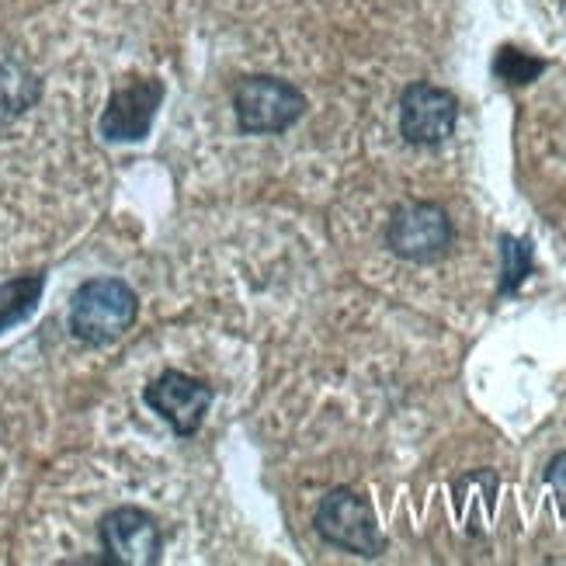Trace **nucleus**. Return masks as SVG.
<instances>
[{"mask_svg":"<svg viewBox=\"0 0 566 566\" xmlns=\"http://www.w3.org/2000/svg\"><path fill=\"white\" fill-rule=\"evenodd\" d=\"M546 486L553 494V504L559 511V518L566 522V452H556L546 465Z\"/></svg>","mask_w":566,"mask_h":566,"instance_id":"nucleus-13","label":"nucleus"},{"mask_svg":"<svg viewBox=\"0 0 566 566\" xmlns=\"http://www.w3.org/2000/svg\"><path fill=\"white\" fill-rule=\"evenodd\" d=\"M97 535H102V546L108 553L112 563L122 566H154L160 559V525L154 514H146L143 507H115L108 511L102 525H97Z\"/></svg>","mask_w":566,"mask_h":566,"instance_id":"nucleus-7","label":"nucleus"},{"mask_svg":"<svg viewBox=\"0 0 566 566\" xmlns=\"http://www.w3.org/2000/svg\"><path fill=\"white\" fill-rule=\"evenodd\" d=\"M143 397H146V407L157 410L164 421L175 428V434L191 438L206 424V413L212 407V386L170 368V373H164L160 379L146 386Z\"/></svg>","mask_w":566,"mask_h":566,"instance_id":"nucleus-6","label":"nucleus"},{"mask_svg":"<svg viewBox=\"0 0 566 566\" xmlns=\"http://www.w3.org/2000/svg\"><path fill=\"white\" fill-rule=\"evenodd\" d=\"M39 97V81L21 63H0V115H21Z\"/></svg>","mask_w":566,"mask_h":566,"instance_id":"nucleus-10","label":"nucleus"},{"mask_svg":"<svg viewBox=\"0 0 566 566\" xmlns=\"http://www.w3.org/2000/svg\"><path fill=\"white\" fill-rule=\"evenodd\" d=\"M452 219L434 202H407L397 206L386 227L389 251L410 264H434L452 248Z\"/></svg>","mask_w":566,"mask_h":566,"instance_id":"nucleus-4","label":"nucleus"},{"mask_svg":"<svg viewBox=\"0 0 566 566\" xmlns=\"http://www.w3.org/2000/svg\"><path fill=\"white\" fill-rule=\"evenodd\" d=\"M459 122V102L455 94L417 81L400 97V133L410 146H438L455 133Z\"/></svg>","mask_w":566,"mask_h":566,"instance_id":"nucleus-5","label":"nucleus"},{"mask_svg":"<svg viewBox=\"0 0 566 566\" xmlns=\"http://www.w3.org/2000/svg\"><path fill=\"white\" fill-rule=\"evenodd\" d=\"M316 532L324 543L355 553V556H379L386 549V538L379 532V518L373 511V501L352 486H337L324 497L316 511Z\"/></svg>","mask_w":566,"mask_h":566,"instance_id":"nucleus-2","label":"nucleus"},{"mask_svg":"<svg viewBox=\"0 0 566 566\" xmlns=\"http://www.w3.org/2000/svg\"><path fill=\"white\" fill-rule=\"evenodd\" d=\"M233 108L243 133L275 136L303 118L306 97L300 87L282 77H243L233 91Z\"/></svg>","mask_w":566,"mask_h":566,"instance_id":"nucleus-3","label":"nucleus"},{"mask_svg":"<svg viewBox=\"0 0 566 566\" xmlns=\"http://www.w3.org/2000/svg\"><path fill=\"white\" fill-rule=\"evenodd\" d=\"M45 289V275H21L11 279L8 285H0V334L18 327L21 319H29L39 306V295Z\"/></svg>","mask_w":566,"mask_h":566,"instance_id":"nucleus-9","label":"nucleus"},{"mask_svg":"<svg viewBox=\"0 0 566 566\" xmlns=\"http://www.w3.org/2000/svg\"><path fill=\"white\" fill-rule=\"evenodd\" d=\"M501 258H504V272H501V295L518 292V285L532 272V240L518 237H501Z\"/></svg>","mask_w":566,"mask_h":566,"instance_id":"nucleus-11","label":"nucleus"},{"mask_svg":"<svg viewBox=\"0 0 566 566\" xmlns=\"http://www.w3.org/2000/svg\"><path fill=\"white\" fill-rule=\"evenodd\" d=\"M136 292L118 279H91L70 303V331L84 344H112L136 324Z\"/></svg>","mask_w":566,"mask_h":566,"instance_id":"nucleus-1","label":"nucleus"},{"mask_svg":"<svg viewBox=\"0 0 566 566\" xmlns=\"http://www.w3.org/2000/svg\"><path fill=\"white\" fill-rule=\"evenodd\" d=\"M160 102H164V84L154 81V77H139V81L122 84L108 97V108L102 115V136L112 139V143L146 139Z\"/></svg>","mask_w":566,"mask_h":566,"instance_id":"nucleus-8","label":"nucleus"},{"mask_svg":"<svg viewBox=\"0 0 566 566\" xmlns=\"http://www.w3.org/2000/svg\"><path fill=\"white\" fill-rule=\"evenodd\" d=\"M494 70H497V77L501 81H507V84H532L538 73L546 70V63L543 60H535V56H528V53H522V49H501V56H497V63H494Z\"/></svg>","mask_w":566,"mask_h":566,"instance_id":"nucleus-12","label":"nucleus"}]
</instances>
